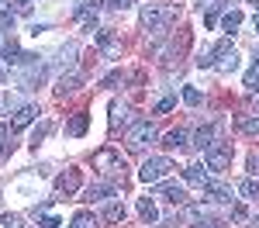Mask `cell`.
<instances>
[{"label": "cell", "instance_id": "6da1fadb", "mask_svg": "<svg viewBox=\"0 0 259 228\" xmlns=\"http://www.w3.org/2000/svg\"><path fill=\"white\" fill-rule=\"evenodd\" d=\"M156 142V124L149 121V118H139V121H132L124 128V145L132 149V152H142L145 145Z\"/></svg>", "mask_w": 259, "mask_h": 228}, {"label": "cell", "instance_id": "7a4b0ae2", "mask_svg": "<svg viewBox=\"0 0 259 228\" xmlns=\"http://www.w3.org/2000/svg\"><path fill=\"white\" fill-rule=\"evenodd\" d=\"M173 14H177L173 4H145V7H142V28L159 31V28H166V24L173 21Z\"/></svg>", "mask_w": 259, "mask_h": 228}, {"label": "cell", "instance_id": "3957f363", "mask_svg": "<svg viewBox=\"0 0 259 228\" xmlns=\"http://www.w3.org/2000/svg\"><path fill=\"white\" fill-rule=\"evenodd\" d=\"M169 173H173V163H169L166 156H149L139 169V180L142 184H162Z\"/></svg>", "mask_w": 259, "mask_h": 228}, {"label": "cell", "instance_id": "277c9868", "mask_svg": "<svg viewBox=\"0 0 259 228\" xmlns=\"http://www.w3.org/2000/svg\"><path fill=\"white\" fill-rule=\"evenodd\" d=\"M94 169H100L104 176H124V156H121L118 149H100L97 156H94Z\"/></svg>", "mask_w": 259, "mask_h": 228}, {"label": "cell", "instance_id": "5b68a950", "mask_svg": "<svg viewBox=\"0 0 259 228\" xmlns=\"http://www.w3.org/2000/svg\"><path fill=\"white\" fill-rule=\"evenodd\" d=\"M204 166H207V173H225V169L232 166V145H214V149H207V152H204Z\"/></svg>", "mask_w": 259, "mask_h": 228}, {"label": "cell", "instance_id": "8992f818", "mask_svg": "<svg viewBox=\"0 0 259 228\" xmlns=\"http://www.w3.org/2000/svg\"><path fill=\"white\" fill-rule=\"evenodd\" d=\"M80 190V169H66L56 180V197H73Z\"/></svg>", "mask_w": 259, "mask_h": 228}, {"label": "cell", "instance_id": "52a82bcc", "mask_svg": "<svg viewBox=\"0 0 259 228\" xmlns=\"http://www.w3.org/2000/svg\"><path fill=\"white\" fill-rule=\"evenodd\" d=\"M214 145H218V128H214V124H204V128L194 131V149L207 152V149H214Z\"/></svg>", "mask_w": 259, "mask_h": 228}, {"label": "cell", "instance_id": "ba28073f", "mask_svg": "<svg viewBox=\"0 0 259 228\" xmlns=\"http://www.w3.org/2000/svg\"><path fill=\"white\" fill-rule=\"evenodd\" d=\"M111 197H118V184H114V180L90 184V190H87V201H111Z\"/></svg>", "mask_w": 259, "mask_h": 228}, {"label": "cell", "instance_id": "9c48e42d", "mask_svg": "<svg viewBox=\"0 0 259 228\" xmlns=\"http://www.w3.org/2000/svg\"><path fill=\"white\" fill-rule=\"evenodd\" d=\"M204 197H207L211 204H232V187H228V184H211V180H207Z\"/></svg>", "mask_w": 259, "mask_h": 228}, {"label": "cell", "instance_id": "30bf717a", "mask_svg": "<svg viewBox=\"0 0 259 228\" xmlns=\"http://www.w3.org/2000/svg\"><path fill=\"white\" fill-rule=\"evenodd\" d=\"M159 197H166L169 204H177V207H183L187 201H190V197H187V190H183L180 184H169V180H166V184H159Z\"/></svg>", "mask_w": 259, "mask_h": 228}, {"label": "cell", "instance_id": "8fae6325", "mask_svg": "<svg viewBox=\"0 0 259 228\" xmlns=\"http://www.w3.org/2000/svg\"><path fill=\"white\" fill-rule=\"evenodd\" d=\"M38 118V107L35 104H24V107H18V114H14V121H11V131H24L28 124Z\"/></svg>", "mask_w": 259, "mask_h": 228}, {"label": "cell", "instance_id": "7c38bea8", "mask_svg": "<svg viewBox=\"0 0 259 228\" xmlns=\"http://www.w3.org/2000/svg\"><path fill=\"white\" fill-rule=\"evenodd\" d=\"M100 218H104L107 225H121V221L128 218V207L121 204V201H107V204H104V211H100Z\"/></svg>", "mask_w": 259, "mask_h": 228}, {"label": "cell", "instance_id": "4fadbf2b", "mask_svg": "<svg viewBox=\"0 0 259 228\" xmlns=\"http://www.w3.org/2000/svg\"><path fill=\"white\" fill-rule=\"evenodd\" d=\"M183 180H187L190 187H207V166H204V163L183 166Z\"/></svg>", "mask_w": 259, "mask_h": 228}, {"label": "cell", "instance_id": "5bb4252c", "mask_svg": "<svg viewBox=\"0 0 259 228\" xmlns=\"http://www.w3.org/2000/svg\"><path fill=\"white\" fill-rule=\"evenodd\" d=\"M97 7H100V0L97 4H83L80 11H76V21H80L83 31H94L97 28Z\"/></svg>", "mask_w": 259, "mask_h": 228}, {"label": "cell", "instance_id": "9a60e30c", "mask_svg": "<svg viewBox=\"0 0 259 228\" xmlns=\"http://www.w3.org/2000/svg\"><path fill=\"white\" fill-rule=\"evenodd\" d=\"M139 214H142L145 225L159 221V207H156V201H152V197H142V201H139Z\"/></svg>", "mask_w": 259, "mask_h": 228}, {"label": "cell", "instance_id": "2e32d148", "mask_svg": "<svg viewBox=\"0 0 259 228\" xmlns=\"http://www.w3.org/2000/svg\"><path fill=\"white\" fill-rule=\"evenodd\" d=\"M235 124H239V131H245V135H259V114H239Z\"/></svg>", "mask_w": 259, "mask_h": 228}, {"label": "cell", "instance_id": "e0dca14e", "mask_svg": "<svg viewBox=\"0 0 259 228\" xmlns=\"http://www.w3.org/2000/svg\"><path fill=\"white\" fill-rule=\"evenodd\" d=\"M97 45L107 52V56H118L121 52V45H118V38L111 35V31H97Z\"/></svg>", "mask_w": 259, "mask_h": 228}, {"label": "cell", "instance_id": "ac0fdd59", "mask_svg": "<svg viewBox=\"0 0 259 228\" xmlns=\"http://www.w3.org/2000/svg\"><path fill=\"white\" fill-rule=\"evenodd\" d=\"M66 135H73V139H80V135H87V114H73L69 118V124H66Z\"/></svg>", "mask_w": 259, "mask_h": 228}, {"label": "cell", "instance_id": "d6986e66", "mask_svg": "<svg viewBox=\"0 0 259 228\" xmlns=\"http://www.w3.org/2000/svg\"><path fill=\"white\" fill-rule=\"evenodd\" d=\"M162 145H166V149H183V145H187V131H183V128L166 131V135H162Z\"/></svg>", "mask_w": 259, "mask_h": 228}, {"label": "cell", "instance_id": "ffe728a7", "mask_svg": "<svg viewBox=\"0 0 259 228\" xmlns=\"http://www.w3.org/2000/svg\"><path fill=\"white\" fill-rule=\"evenodd\" d=\"M0 56H4V62H7V66H18L24 52L18 49V41H14V38H7V45H4V52H0Z\"/></svg>", "mask_w": 259, "mask_h": 228}, {"label": "cell", "instance_id": "44dd1931", "mask_svg": "<svg viewBox=\"0 0 259 228\" xmlns=\"http://www.w3.org/2000/svg\"><path fill=\"white\" fill-rule=\"evenodd\" d=\"M73 90H80V73H69V76H59V86H56V94H73Z\"/></svg>", "mask_w": 259, "mask_h": 228}, {"label": "cell", "instance_id": "7402d4cb", "mask_svg": "<svg viewBox=\"0 0 259 228\" xmlns=\"http://www.w3.org/2000/svg\"><path fill=\"white\" fill-rule=\"evenodd\" d=\"M69 228H97L94 211H76V214H73V225H69Z\"/></svg>", "mask_w": 259, "mask_h": 228}, {"label": "cell", "instance_id": "603a6c76", "mask_svg": "<svg viewBox=\"0 0 259 228\" xmlns=\"http://www.w3.org/2000/svg\"><path fill=\"white\" fill-rule=\"evenodd\" d=\"M221 24H225V31H228V35H235V28L242 24V14H239V11H228V14L221 18Z\"/></svg>", "mask_w": 259, "mask_h": 228}, {"label": "cell", "instance_id": "cb8c5ba5", "mask_svg": "<svg viewBox=\"0 0 259 228\" xmlns=\"http://www.w3.org/2000/svg\"><path fill=\"white\" fill-rule=\"evenodd\" d=\"M204 101V94H200L197 86H183V104H190V107H200Z\"/></svg>", "mask_w": 259, "mask_h": 228}, {"label": "cell", "instance_id": "d4e9b609", "mask_svg": "<svg viewBox=\"0 0 259 228\" xmlns=\"http://www.w3.org/2000/svg\"><path fill=\"white\" fill-rule=\"evenodd\" d=\"M239 190L245 194V197H249V201H256V204H259V180H242Z\"/></svg>", "mask_w": 259, "mask_h": 228}, {"label": "cell", "instance_id": "484cf974", "mask_svg": "<svg viewBox=\"0 0 259 228\" xmlns=\"http://www.w3.org/2000/svg\"><path fill=\"white\" fill-rule=\"evenodd\" d=\"M124 121H128V107H124V104H114V107H111V124L118 128V124H124Z\"/></svg>", "mask_w": 259, "mask_h": 228}, {"label": "cell", "instance_id": "4316f807", "mask_svg": "<svg viewBox=\"0 0 259 228\" xmlns=\"http://www.w3.org/2000/svg\"><path fill=\"white\" fill-rule=\"evenodd\" d=\"M245 90H252V94H259V62L245 73Z\"/></svg>", "mask_w": 259, "mask_h": 228}, {"label": "cell", "instance_id": "83f0119b", "mask_svg": "<svg viewBox=\"0 0 259 228\" xmlns=\"http://www.w3.org/2000/svg\"><path fill=\"white\" fill-rule=\"evenodd\" d=\"M100 4H104V7H111V11H128L135 0H100Z\"/></svg>", "mask_w": 259, "mask_h": 228}, {"label": "cell", "instance_id": "f1b7e54d", "mask_svg": "<svg viewBox=\"0 0 259 228\" xmlns=\"http://www.w3.org/2000/svg\"><path fill=\"white\" fill-rule=\"evenodd\" d=\"M0 31H14V14L11 11H0Z\"/></svg>", "mask_w": 259, "mask_h": 228}, {"label": "cell", "instance_id": "f546056e", "mask_svg": "<svg viewBox=\"0 0 259 228\" xmlns=\"http://www.w3.org/2000/svg\"><path fill=\"white\" fill-rule=\"evenodd\" d=\"M177 107V97H162L159 104H156V114H166V111H173Z\"/></svg>", "mask_w": 259, "mask_h": 228}, {"label": "cell", "instance_id": "4dcf8cb0", "mask_svg": "<svg viewBox=\"0 0 259 228\" xmlns=\"http://www.w3.org/2000/svg\"><path fill=\"white\" fill-rule=\"evenodd\" d=\"M0 228H21L18 214H0Z\"/></svg>", "mask_w": 259, "mask_h": 228}, {"label": "cell", "instance_id": "1f68e13d", "mask_svg": "<svg viewBox=\"0 0 259 228\" xmlns=\"http://www.w3.org/2000/svg\"><path fill=\"white\" fill-rule=\"evenodd\" d=\"M232 221H249V211H245L242 204H235L232 207Z\"/></svg>", "mask_w": 259, "mask_h": 228}, {"label": "cell", "instance_id": "d6a6232c", "mask_svg": "<svg viewBox=\"0 0 259 228\" xmlns=\"http://www.w3.org/2000/svg\"><path fill=\"white\" fill-rule=\"evenodd\" d=\"M197 66H200V69L214 66V52H200V56H197Z\"/></svg>", "mask_w": 259, "mask_h": 228}, {"label": "cell", "instance_id": "836d02e7", "mask_svg": "<svg viewBox=\"0 0 259 228\" xmlns=\"http://www.w3.org/2000/svg\"><path fill=\"white\" fill-rule=\"evenodd\" d=\"M45 135H49V124H38V128H35V135H31V142L38 145L41 139H45Z\"/></svg>", "mask_w": 259, "mask_h": 228}, {"label": "cell", "instance_id": "e575fe53", "mask_svg": "<svg viewBox=\"0 0 259 228\" xmlns=\"http://www.w3.org/2000/svg\"><path fill=\"white\" fill-rule=\"evenodd\" d=\"M204 21H207V24H214V21H218V4H211V7H207V14H204Z\"/></svg>", "mask_w": 259, "mask_h": 228}, {"label": "cell", "instance_id": "d590c367", "mask_svg": "<svg viewBox=\"0 0 259 228\" xmlns=\"http://www.w3.org/2000/svg\"><path fill=\"white\" fill-rule=\"evenodd\" d=\"M4 152H7V128L0 124V156H4Z\"/></svg>", "mask_w": 259, "mask_h": 228}, {"label": "cell", "instance_id": "8d00e7d4", "mask_svg": "<svg viewBox=\"0 0 259 228\" xmlns=\"http://www.w3.org/2000/svg\"><path fill=\"white\" fill-rule=\"evenodd\" d=\"M14 4H18V11H21V14H28V11H31V4H35V0H14Z\"/></svg>", "mask_w": 259, "mask_h": 228}, {"label": "cell", "instance_id": "74e56055", "mask_svg": "<svg viewBox=\"0 0 259 228\" xmlns=\"http://www.w3.org/2000/svg\"><path fill=\"white\" fill-rule=\"evenodd\" d=\"M59 225H62L59 218H45V221H41V225H38V228H59Z\"/></svg>", "mask_w": 259, "mask_h": 228}, {"label": "cell", "instance_id": "f35d334b", "mask_svg": "<svg viewBox=\"0 0 259 228\" xmlns=\"http://www.w3.org/2000/svg\"><path fill=\"white\" fill-rule=\"evenodd\" d=\"M249 169H252V173H259V156H252V159H249Z\"/></svg>", "mask_w": 259, "mask_h": 228}, {"label": "cell", "instance_id": "ab89813d", "mask_svg": "<svg viewBox=\"0 0 259 228\" xmlns=\"http://www.w3.org/2000/svg\"><path fill=\"white\" fill-rule=\"evenodd\" d=\"M252 114H259V97H256V101H252Z\"/></svg>", "mask_w": 259, "mask_h": 228}, {"label": "cell", "instance_id": "60d3db41", "mask_svg": "<svg viewBox=\"0 0 259 228\" xmlns=\"http://www.w3.org/2000/svg\"><path fill=\"white\" fill-rule=\"evenodd\" d=\"M249 4H252V7H256V11H259V0H249Z\"/></svg>", "mask_w": 259, "mask_h": 228}, {"label": "cell", "instance_id": "b9f144b4", "mask_svg": "<svg viewBox=\"0 0 259 228\" xmlns=\"http://www.w3.org/2000/svg\"><path fill=\"white\" fill-rule=\"evenodd\" d=\"M256 31H259V11H256Z\"/></svg>", "mask_w": 259, "mask_h": 228}, {"label": "cell", "instance_id": "7bdbcfd3", "mask_svg": "<svg viewBox=\"0 0 259 228\" xmlns=\"http://www.w3.org/2000/svg\"><path fill=\"white\" fill-rule=\"evenodd\" d=\"M0 80H4V69H0Z\"/></svg>", "mask_w": 259, "mask_h": 228}, {"label": "cell", "instance_id": "ee69618b", "mask_svg": "<svg viewBox=\"0 0 259 228\" xmlns=\"http://www.w3.org/2000/svg\"><path fill=\"white\" fill-rule=\"evenodd\" d=\"M256 62H259V52H256Z\"/></svg>", "mask_w": 259, "mask_h": 228}, {"label": "cell", "instance_id": "f6af8a7d", "mask_svg": "<svg viewBox=\"0 0 259 228\" xmlns=\"http://www.w3.org/2000/svg\"><path fill=\"white\" fill-rule=\"evenodd\" d=\"M200 4H207V0H200Z\"/></svg>", "mask_w": 259, "mask_h": 228}]
</instances>
